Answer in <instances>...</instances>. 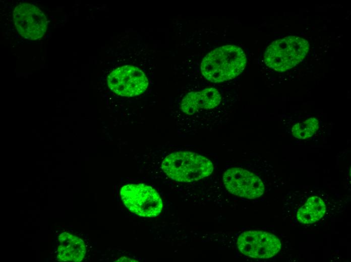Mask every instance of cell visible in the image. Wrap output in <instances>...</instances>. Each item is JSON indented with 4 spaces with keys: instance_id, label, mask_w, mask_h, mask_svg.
Here are the masks:
<instances>
[{
    "instance_id": "6da1fadb",
    "label": "cell",
    "mask_w": 351,
    "mask_h": 262,
    "mask_svg": "<svg viewBox=\"0 0 351 262\" xmlns=\"http://www.w3.org/2000/svg\"><path fill=\"white\" fill-rule=\"evenodd\" d=\"M247 63L243 49L236 45H224L213 49L203 58L201 71L208 81L218 83L232 79L242 73Z\"/></svg>"
},
{
    "instance_id": "7a4b0ae2",
    "label": "cell",
    "mask_w": 351,
    "mask_h": 262,
    "mask_svg": "<svg viewBox=\"0 0 351 262\" xmlns=\"http://www.w3.org/2000/svg\"><path fill=\"white\" fill-rule=\"evenodd\" d=\"M164 172L171 179L189 182L208 176L213 171L212 162L192 152H176L167 156L162 163Z\"/></svg>"
},
{
    "instance_id": "3957f363",
    "label": "cell",
    "mask_w": 351,
    "mask_h": 262,
    "mask_svg": "<svg viewBox=\"0 0 351 262\" xmlns=\"http://www.w3.org/2000/svg\"><path fill=\"white\" fill-rule=\"evenodd\" d=\"M309 46L308 41L300 37L288 36L277 39L266 48L264 56L265 62L275 71L285 72L304 59Z\"/></svg>"
},
{
    "instance_id": "277c9868",
    "label": "cell",
    "mask_w": 351,
    "mask_h": 262,
    "mask_svg": "<svg viewBox=\"0 0 351 262\" xmlns=\"http://www.w3.org/2000/svg\"><path fill=\"white\" fill-rule=\"evenodd\" d=\"M123 203L132 213L142 217H154L162 209V201L152 187L140 184H129L120 190Z\"/></svg>"
},
{
    "instance_id": "5b68a950",
    "label": "cell",
    "mask_w": 351,
    "mask_h": 262,
    "mask_svg": "<svg viewBox=\"0 0 351 262\" xmlns=\"http://www.w3.org/2000/svg\"><path fill=\"white\" fill-rule=\"evenodd\" d=\"M107 84L115 93L132 97L143 93L147 88L148 82L140 69L127 65L112 71L107 77Z\"/></svg>"
},
{
    "instance_id": "8992f818",
    "label": "cell",
    "mask_w": 351,
    "mask_h": 262,
    "mask_svg": "<svg viewBox=\"0 0 351 262\" xmlns=\"http://www.w3.org/2000/svg\"><path fill=\"white\" fill-rule=\"evenodd\" d=\"M240 252L255 258H269L281 248L279 239L274 234L261 231H248L242 233L237 241Z\"/></svg>"
},
{
    "instance_id": "52a82bcc",
    "label": "cell",
    "mask_w": 351,
    "mask_h": 262,
    "mask_svg": "<svg viewBox=\"0 0 351 262\" xmlns=\"http://www.w3.org/2000/svg\"><path fill=\"white\" fill-rule=\"evenodd\" d=\"M13 20L19 34L27 39H39L47 29L46 17L33 4L22 3L16 7L13 12Z\"/></svg>"
},
{
    "instance_id": "ba28073f",
    "label": "cell",
    "mask_w": 351,
    "mask_h": 262,
    "mask_svg": "<svg viewBox=\"0 0 351 262\" xmlns=\"http://www.w3.org/2000/svg\"><path fill=\"white\" fill-rule=\"evenodd\" d=\"M223 181L229 192L240 197L253 199L264 193L262 180L254 173L241 168L227 170L223 174Z\"/></svg>"
},
{
    "instance_id": "9c48e42d",
    "label": "cell",
    "mask_w": 351,
    "mask_h": 262,
    "mask_svg": "<svg viewBox=\"0 0 351 262\" xmlns=\"http://www.w3.org/2000/svg\"><path fill=\"white\" fill-rule=\"evenodd\" d=\"M220 101L219 91L214 88H207L186 95L182 100L181 109L184 112L191 115L201 109L213 108Z\"/></svg>"
},
{
    "instance_id": "30bf717a",
    "label": "cell",
    "mask_w": 351,
    "mask_h": 262,
    "mask_svg": "<svg viewBox=\"0 0 351 262\" xmlns=\"http://www.w3.org/2000/svg\"><path fill=\"white\" fill-rule=\"evenodd\" d=\"M58 240L57 258L59 260L79 262L83 259L86 248L81 238L64 232L60 235Z\"/></svg>"
},
{
    "instance_id": "8fae6325",
    "label": "cell",
    "mask_w": 351,
    "mask_h": 262,
    "mask_svg": "<svg viewBox=\"0 0 351 262\" xmlns=\"http://www.w3.org/2000/svg\"><path fill=\"white\" fill-rule=\"evenodd\" d=\"M326 205L319 197L309 198L297 212L298 220L303 224H312L319 220L325 214Z\"/></svg>"
},
{
    "instance_id": "7c38bea8",
    "label": "cell",
    "mask_w": 351,
    "mask_h": 262,
    "mask_svg": "<svg viewBox=\"0 0 351 262\" xmlns=\"http://www.w3.org/2000/svg\"><path fill=\"white\" fill-rule=\"evenodd\" d=\"M319 121L311 117L296 124L291 131L294 136L299 139H306L312 136L319 128Z\"/></svg>"
}]
</instances>
